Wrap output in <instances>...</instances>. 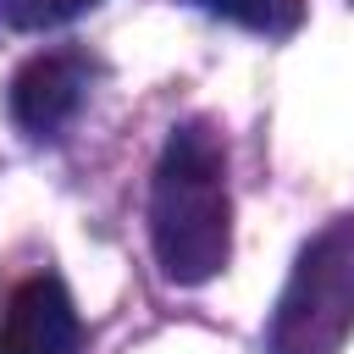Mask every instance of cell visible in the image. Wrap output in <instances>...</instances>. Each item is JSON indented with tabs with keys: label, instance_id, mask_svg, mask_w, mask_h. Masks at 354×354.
I'll return each instance as SVG.
<instances>
[{
	"label": "cell",
	"instance_id": "6da1fadb",
	"mask_svg": "<svg viewBox=\"0 0 354 354\" xmlns=\"http://www.w3.org/2000/svg\"><path fill=\"white\" fill-rule=\"evenodd\" d=\"M149 243L171 282L199 288L232 254V199L227 155L205 122L171 127L155 183H149Z\"/></svg>",
	"mask_w": 354,
	"mask_h": 354
},
{
	"label": "cell",
	"instance_id": "7a4b0ae2",
	"mask_svg": "<svg viewBox=\"0 0 354 354\" xmlns=\"http://www.w3.org/2000/svg\"><path fill=\"white\" fill-rule=\"evenodd\" d=\"M354 332V216L326 221L293 260L271 315V354H343Z\"/></svg>",
	"mask_w": 354,
	"mask_h": 354
},
{
	"label": "cell",
	"instance_id": "3957f363",
	"mask_svg": "<svg viewBox=\"0 0 354 354\" xmlns=\"http://www.w3.org/2000/svg\"><path fill=\"white\" fill-rule=\"evenodd\" d=\"M77 348V310L55 277H33L11 293L0 315V354H72Z\"/></svg>",
	"mask_w": 354,
	"mask_h": 354
},
{
	"label": "cell",
	"instance_id": "277c9868",
	"mask_svg": "<svg viewBox=\"0 0 354 354\" xmlns=\"http://www.w3.org/2000/svg\"><path fill=\"white\" fill-rule=\"evenodd\" d=\"M83 61L77 55H39V61H28L22 72H17V83H11V116L28 127V133H39V138H50L55 127H66L72 116H77V105H83Z\"/></svg>",
	"mask_w": 354,
	"mask_h": 354
},
{
	"label": "cell",
	"instance_id": "5b68a950",
	"mask_svg": "<svg viewBox=\"0 0 354 354\" xmlns=\"http://www.w3.org/2000/svg\"><path fill=\"white\" fill-rule=\"evenodd\" d=\"M199 6L216 17H232L254 33H277V39L304 22V0H199Z\"/></svg>",
	"mask_w": 354,
	"mask_h": 354
},
{
	"label": "cell",
	"instance_id": "8992f818",
	"mask_svg": "<svg viewBox=\"0 0 354 354\" xmlns=\"http://www.w3.org/2000/svg\"><path fill=\"white\" fill-rule=\"evenodd\" d=\"M88 6H100V0H0V17L11 28H55Z\"/></svg>",
	"mask_w": 354,
	"mask_h": 354
}]
</instances>
